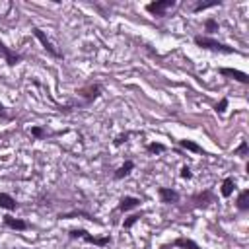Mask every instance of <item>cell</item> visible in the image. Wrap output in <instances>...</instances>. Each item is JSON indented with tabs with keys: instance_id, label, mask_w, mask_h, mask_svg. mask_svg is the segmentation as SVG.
<instances>
[{
	"instance_id": "cell-19",
	"label": "cell",
	"mask_w": 249,
	"mask_h": 249,
	"mask_svg": "<svg viewBox=\"0 0 249 249\" xmlns=\"http://www.w3.org/2000/svg\"><path fill=\"white\" fill-rule=\"evenodd\" d=\"M233 191H235V179H233V177H226V179L222 181L220 195H222L224 198H230V196L233 195Z\"/></svg>"
},
{
	"instance_id": "cell-8",
	"label": "cell",
	"mask_w": 249,
	"mask_h": 249,
	"mask_svg": "<svg viewBox=\"0 0 249 249\" xmlns=\"http://www.w3.org/2000/svg\"><path fill=\"white\" fill-rule=\"evenodd\" d=\"M191 202H193L195 208H206V206H210L212 202H216V195L212 193V189H204V191L193 195V196H191Z\"/></svg>"
},
{
	"instance_id": "cell-22",
	"label": "cell",
	"mask_w": 249,
	"mask_h": 249,
	"mask_svg": "<svg viewBox=\"0 0 249 249\" xmlns=\"http://www.w3.org/2000/svg\"><path fill=\"white\" fill-rule=\"evenodd\" d=\"M29 132H31V138H35V140H45L49 136V130L45 126H41V124H33Z\"/></svg>"
},
{
	"instance_id": "cell-27",
	"label": "cell",
	"mask_w": 249,
	"mask_h": 249,
	"mask_svg": "<svg viewBox=\"0 0 249 249\" xmlns=\"http://www.w3.org/2000/svg\"><path fill=\"white\" fill-rule=\"evenodd\" d=\"M128 138H130V132H124V134H119V136L115 138V142H113V144H115V146H121L123 142H128Z\"/></svg>"
},
{
	"instance_id": "cell-2",
	"label": "cell",
	"mask_w": 249,
	"mask_h": 249,
	"mask_svg": "<svg viewBox=\"0 0 249 249\" xmlns=\"http://www.w3.org/2000/svg\"><path fill=\"white\" fill-rule=\"evenodd\" d=\"M68 237L70 239H82V241H86L89 245H97V247H107L113 241V237L109 233L107 235H93L84 228H70L68 230Z\"/></svg>"
},
{
	"instance_id": "cell-14",
	"label": "cell",
	"mask_w": 249,
	"mask_h": 249,
	"mask_svg": "<svg viewBox=\"0 0 249 249\" xmlns=\"http://www.w3.org/2000/svg\"><path fill=\"white\" fill-rule=\"evenodd\" d=\"M220 4H222V0H208V2L195 0L193 6H191V12H193V14H200V12L210 10V8H216V6H220Z\"/></svg>"
},
{
	"instance_id": "cell-5",
	"label": "cell",
	"mask_w": 249,
	"mask_h": 249,
	"mask_svg": "<svg viewBox=\"0 0 249 249\" xmlns=\"http://www.w3.org/2000/svg\"><path fill=\"white\" fill-rule=\"evenodd\" d=\"M175 6H177L175 0H152V2H148L144 8H146V12H148L150 16H154V18H165Z\"/></svg>"
},
{
	"instance_id": "cell-10",
	"label": "cell",
	"mask_w": 249,
	"mask_h": 249,
	"mask_svg": "<svg viewBox=\"0 0 249 249\" xmlns=\"http://www.w3.org/2000/svg\"><path fill=\"white\" fill-rule=\"evenodd\" d=\"M158 196H160V202L163 204H177L181 198L179 191H175L173 187H158Z\"/></svg>"
},
{
	"instance_id": "cell-3",
	"label": "cell",
	"mask_w": 249,
	"mask_h": 249,
	"mask_svg": "<svg viewBox=\"0 0 249 249\" xmlns=\"http://www.w3.org/2000/svg\"><path fill=\"white\" fill-rule=\"evenodd\" d=\"M74 93H76V97L80 99L78 109H82V107H89L95 99H99V95H101V86H99L97 82H89V84L78 88Z\"/></svg>"
},
{
	"instance_id": "cell-15",
	"label": "cell",
	"mask_w": 249,
	"mask_h": 249,
	"mask_svg": "<svg viewBox=\"0 0 249 249\" xmlns=\"http://www.w3.org/2000/svg\"><path fill=\"white\" fill-rule=\"evenodd\" d=\"M78 216H82V218H86V220H89V222H97V224H99V220H95V216H93V214H89V212H84V210H70V212H60V214H58V220H70V218H78Z\"/></svg>"
},
{
	"instance_id": "cell-4",
	"label": "cell",
	"mask_w": 249,
	"mask_h": 249,
	"mask_svg": "<svg viewBox=\"0 0 249 249\" xmlns=\"http://www.w3.org/2000/svg\"><path fill=\"white\" fill-rule=\"evenodd\" d=\"M31 33H33V37H35V39L41 43L43 51H45V53H47L51 58H54V60H62V58H64V54H62V53H60V51H58V49L53 45V41L47 37V33H45L41 27L33 25V27H31Z\"/></svg>"
},
{
	"instance_id": "cell-12",
	"label": "cell",
	"mask_w": 249,
	"mask_h": 249,
	"mask_svg": "<svg viewBox=\"0 0 249 249\" xmlns=\"http://www.w3.org/2000/svg\"><path fill=\"white\" fill-rule=\"evenodd\" d=\"M140 198L138 196H130V195H124V196H121L119 198V202H117V210L119 212H130V210H134V208H138L140 206Z\"/></svg>"
},
{
	"instance_id": "cell-20",
	"label": "cell",
	"mask_w": 249,
	"mask_h": 249,
	"mask_svg": "<svg viewBox=\"0 0 249 249\" xmlns=\"http://www.w3.org/2000/svg\"><path fill=\"white\" fill-rule=\"evenodd\" d=\"M220 31V23H218V19L216 18H206L204 19V35L206 37H212V35H216Z\"/></svg>"
},
{
	"instance_id": "cell-29",
	"label": "cell",
	"mask_w": 249,
	"mask_h": 249,
	"mask_svg": "<svg viewBox=\"0 0 249 249\" xmlns=\"http://www.w3.org/2000/svg\"><path fill=\"white\" fill-rule=\"evenodd\" d=\"M16 249H25V247H16Z\"/></svg>"
},
{
	"instance_id": "cell-9",
	"label": "cell",
	"mask_w": 249,
	"mask_h": 249,
	"mask_svg": "<svg viewBox=\"0 0 249 249\" xmlns=\"http://www.w3.org/2000/svg\"><path fill=\"white\" fill-rule=\"evenodd\" d=\"M160 249H202V247H200V245H198L195 239L181 235V237L173 239L171 243H165V245H161Z\"/></svg>"
},
{
	"instance_id": "cell-17",
	"label": "cell",
	"mask_w": 249,
	"mask_h": 249,
	"mask_svg": "<svg viewBox=\"0 0 249 249\" xmlns=\"http://www.w3.org/2000/svg\"><path fill=\"white\" fill-rule=\"evenodd\" d=\"M132 169H134V161H132V160H126L121 167H117V169H115L113 179H115V181H121V179H124V177H128Z\"/></svg>"
},
{
	"instance_id": "cell-18",
	"label": "cell",
	"mask_w": 249,
	"mask_h": 249,
	"mask_svg": "<svg viewBox=\"0 0 249 249\" xmlns=\"http://www.w3.org/2000/svg\"><path fill=\"white\" fill-rule=\"evenodd\" d=\"M235 208L239 212H249V189H241L235 198Z\"/></svg>"
},
{
	"instance_id": "cell-25",
	"label": "cell",
	"mask_w": 249,
	"mask_h": 249,
	"mask_svg": "<svg viewBox=\"0 0 249 249\" xmlns=\"http://www.w3.org/2000/svg\"><path fill=\"white\" fill-rule=\"evenodd\" d=\"M228 105H230V101H228V97H222L218 103H216V107H214V111L218 113V115H222V113H226V109H228Z\"/></svg>"
},
{
	"instance_id": "cell-28",
	"label": "cell",
	"mask_w": 249,
	"mask_h": 249,
	"mask_svg": "<svg viewBox=\"0 0 249 249\" xmlns=\"http://www.w3.org/2000/svg\"><path fill=\"white\" fill-rule=\"evenodd\" d=\"M179 175H181V179H191V177H193V171H191V167H189V165H183Z\"/></svg>"
},
{
	"instance_id": "cell-24",
	"label": "cell",
	"mask_w": 249,
	"mask_h": 249,
	"mask_svg": "<svg viewBox=\"0 0 249 249\" xmlns=\"http://www.w3.org/2000/svg\"><path fill=\"white\" fill-rule=\"evenodd\" d=\"M233 156H239L241 160H247L249 156V146H247V140H241L237 148H233Z\"/></svg>"
},
{
	"instance_id": "cell-23",
	"label": "cell",
	"mask_w": 249,
	"mask_h": 249,
	"mask_svg": "<svg viewBox=\"0 0 249 249\" xmlns=\"http://www.w3.org/2000/svg\"><path fill=\"white\" fill-rule=\"evenodd\" d=\"M165 150H167V146L161 144V142H148V144H146V152H148V154H161V152H165Z\"/></svg>"
},
{
	"instance_id": "cell-13",
	"label": "cell",
	"mask_w": 249,
	"mask_h": 249,
	"mask_svg": "<svg viewBox=\"0 0 249 249\" xmlns=\"http://www.w3.org/2000/svg\"><path fill=\"white\" fill-rule=\"evenodd\" d=\"M0 208L6 210V212H14V210L19 208V204H18V200H16L12 195H8V193H0Z\"/></svg>"
},
{
	"instance_id": "cell-26",
	"label": "cell",
	"mask_w": 249,
	"mask_h": 249,
	"mask_svg": "<svg viewBox=\"0 0 249 249\" xmlns=\"http://www.w3.org/2000/svg\"><path fill=\"white\" fill-rule=\"evenodd\" d=\"M0 121H12V115L8 113V109L2 101H0Z\"/></svg>"
},
{
	"instance_id": "cell-21",
	"label": "cell",
	"mask_w": 249,
	"mask_h": 249,
	"mask_svg": "<svg viewBox=\"0 0 249 249\" xmlns=\"http://www.w3.org/2000/svg\"><path fill=\"white\" fill-rule=\"evenodd\" d=\"M144 218V212L140 210V212H134V214H128V218H124V222H123V230H130L136 222H140Z\"/></svg>"
},
{
	"instance_id": "cell-7",
	"label": "cell",
	"mask_w": 249,
	"mask_h": 249,
	"mask_svg": "<svg viewBox=\"0 0 249 249\" xmlns=\"http://www.w3.org/2000/svg\"><path fill=\"white\" fill-rule=\"evenodd\" d=\"M218 74H220V76H224V78L235 80V82H239V84H243V86H247V84H249V74H247V72H243V70H237V68L220 66V68H218Z\"/></svg>"
},
{
	"instance_id": "cell-6",
	"label": "cell",
	"mask_w": 249,
	"mask_h": 249,
	"mask_svg": "<svg viewBox=\"0 0 249 249\" xmlns=\"http://www.w3.org/2000/svg\"><path fill=\"white\" fill-rule=\"evenodd\" d=\"M0 58L10 66V68H14V66H18L19 62H23V54L21 53H18V51H14V49H10L2 39H0Z\"/></svg>"
},
{
	"instance_id": "cell-11",
	"label": "cell",
	"mask_w": 249,
	"mask_h": 249,
	"mask_svg": "<svg viewBox=\"0 0 249 249\" xmlns=\"http://www.w3.org/2000/svg\"><path fill=\"white\" fill-rule=\"evenodd\" d=\"M2 222H4V226H6L8 230H14V231H25V230L31 228L27 220H23V218H16V216H12V214H6Z\"/></svg>"
},
{
	"instance_id": "cell-1",
	"label": "cell",
	"mask_w": 249,
	"mask_h": 249,
	"mask_svg": "<svg viewBox=\"0 0 249 249\" xmlns=\"http://www.w3.org/2000/svg\"><path fill=\"white\" fill-rule=\"evenodd\" d=\"M193 43H195L198 49L212 51V53H220V54H235V53H237L233 47H230V45H226V43H222V41H218V39H214V37H206V35H202V33L195 35V37H193Z\"/></svg>"
},
{
	"instance_id": "cell-16",
	"label": "cell",
	"mask_w": 249,
	"mask_h": 249,
	"mask_svg": "<svg viewBox=\"0 0 249 249\" xmlns=\"http://www.w3.org/2000/svg\"><path fill=\"white\" fill-rule=\"evenodd\" d=\"M177 144L183 148V150H187V152H193V154H206L204 152V148L200 146V144H196L195 140H189V138H181V140H177Z\"/></svg>"
}]
</instances>
